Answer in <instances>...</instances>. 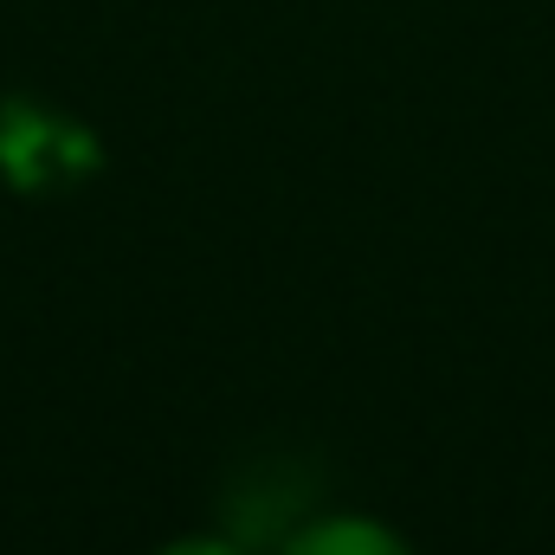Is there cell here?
<instances>
[{"label": "cell", "instance_id": "2", "mask_svg": "<svg viewBox=\"0 0 555 555\" xmlns=\"http://www.w3.org/2000/svg\"><path fill=\"white\" fill-rule=\"evenodd\" d=\"M168 555H233V550H220V543H188V550H168Z\"/></svg>", "mask_w": 555, "mask_h": 555}, {"label": "cell", "instance_id": "1", "mask_svg": "<svg viewBox=\"0 0 555 555\" xmlns=\"http://www.w3.org/2000/svg\"><path fill=\"white\" fill-rule=\"evenodd\" d=\"M284 555H408V550L388 530H375V524H317Z\"/></svg>", "mask_w": 555, "mask_h": 555}]
</instances>
